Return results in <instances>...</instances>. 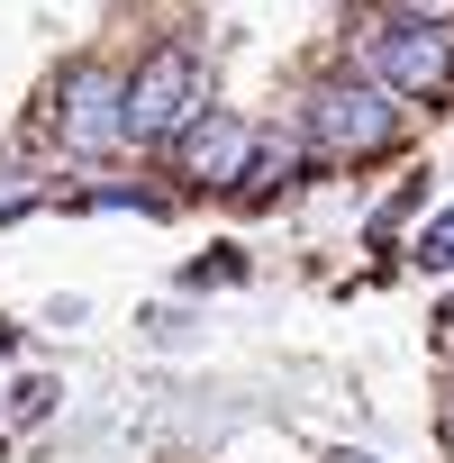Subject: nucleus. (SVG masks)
Masks as SVG:
<instances>
[{"instance_id": "nucleus-3", "label": "nucleus", "mask_w": 454, "mask_h": 463, "mask_svg": "<svg viewBox=\"0 0 454 463\" xmlns=\"http://www.w3.org/2000/svg\"><path fill=\"white\" fill-rule=\"evenodd\" d=\"M364 73L400 100H436V91H454V37L436 28V19H382L373 37H364Z\"/></svg>"}, {"instance_id": "nucleus-6", "label": "nucleus", "mask_w": 454, "mask_h": 463, "mask_svg": "<svg viewBox=\"0 0 454 463\" xmlns=\"http://www.w3.org/2000/svg\"><path fill=\"white\" fill-rule=\"evenodd\" d=\"M418 273H454V209L427 218V237H418Z\"/></svg>"}, {"instance_id": "nucleus-1", "label": "nucleus", "mask_w": 454, "mask_h": 463, "mask_svg": "<svg viewBox=\"0 0 454 463\" xmlns=\"http://www.w3.org/2000/svg\"><path fill=\"white\" fill-rule=\"evenodd\" d=\"M200 128V55L191 46H155L128 73V137L137 146H182Z\"/></svg>"}, {"instance_id": "nucleus-7", "label": "nucleus", "mask_w": 454, "mask_h": 463, "mask_svg": "<svg viewBox=\"0 0 454 463\" xmlns=\"http://www.w3.org/2000/svg\"><path fill=\"white\" fill-rule=\"evenodd\" d=\"M46 409H55V382H19V400H10V418L28 427V418H46Z\"/></svg>"}, {"instance_id": "nucleus-8", "label": "nucleus", "mask_w": 454, "mask_h": 463, "mask_svg": "<svg viewBox=\"0 0 454 463\" xmlns=\"http://www.w3.org/2000/svg\"><path fill=\"white\" fill-rule=\"evenodd\" d=\"M19 209H37V182L28 173H0V218H19Z\"/></svg>"}, {"instance_id": "nucleus-4", "label": "nucleus", "mask_w": 454, "mask_h": 463, "mask_svg": "<svg viewBox=\"0 0 454 463\" xmlns=\"http://www.w3.org/2000/svg\"><path fill=\"white\" fill-rule=\"evenodd\" d=\"M55 137H64L73 155H109V146L128 137V82H118L109 64H73L64 91H55Z\"/></svg>"}, {"instance_id": "nucleus-5", "label": "nucleus", "mask_w": 454, "mask_h": 463, "mask_svg": "<svg viewBox=\"0 0 454 463\" xmlns=\"http://www.w3.org/2000/svg\"><path fill=\"white\" fill-rule=\"evenodd\" d=\"M264 155V137L246 128V118H200L182 146H173V164L200 182V191H246V164Z\"/></svg>"}, {"instance_id": "nucleus-9", "label": "nucleus", "mask_w": 454, "mask_h": 463, "mask_svg": "<svg viewBox=\"0 0 454 463\" xmlns=\"http://www.w3.org/2000/svg\"><path fill=\"white\" fill-rule=\"evenodd\" d=\"M427 10H454V0H427Z\"/></svg>"}, {"instance_id": "nucleus-2", "label": "nucleus", "mask_w": 454, "mask_h": 463, "mask_svg": "<svg viewBox=\"0 0 454 463\" xmlns=\"http://www.w3.org/2000/svg\"><path fill=\"white\" fill-rule=\"evenodd\" d=\"M309 146L336 155V164H364V155H391L400 146V100L382 82H327L309 100Z\"/></svg>"}]
</instances>
